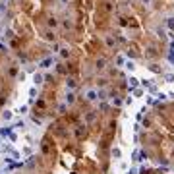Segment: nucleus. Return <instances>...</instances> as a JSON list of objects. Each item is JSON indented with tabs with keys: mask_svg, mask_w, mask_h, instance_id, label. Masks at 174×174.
Returning a JSON list of instances; mask_svg holds the SVG:
<instances>
[{
	"mask_svg": "<svg viewBox=\"0 0 174 174\" xmlns=\"http://www.w3.org/2000/svg\"><path fill=\"white\" fill-rule=\"evenodd\" d=\"M137 85H139V79L137 77H130V87L132 89H137Z\"/></svg>",
	"mask_w": 174,
	"mask_h": 174,
	"instance_id": "f257e3e1",
	"label": "nucleus"
},
{
	"mask_svg": "<svg viewBox=\"0 0 174 174\" xmlns=\"http://www.w3.org/2000/svg\"><path fill=\"white\" fill-rule=\"evenodd\" d=\"M126 68H128V70H130V72H134V70H135V64H134V62L130 60V62H128V64H126Z\"/></svg>",
	"mask_w": 174,
	"mask_h": 174,
	"instance_id": "f03ea898",
	"label": "nucleus"
},
{
	"mask_svg": "<svg viewBox=\"0 0 174 174\" xmlns=\"http://www.w3.org/2000/svg\"><path fill=\"white\" fill-rule=\"evenodd\" d=\"M165 79L168 81V83H172V81H174V74H166V76H165Z\"/></svg>",
	"mask_w": 174,
	"mask_h": 174,
	"instance_id": "7ed1b4c3",
	"label": "nucleus"
},
{
	"mask_svg": "<svg viewBox=\"0 0 174 174\" xmlns=\"http://www.w3.org/2000/svg\"><path fill=\"white\" fill-rule=\"evenodd\" d=\"M168 27H170V29L174 31V19H168Z\"/></svg>",
	"mask_w": 174,
	"mask_h": 174,
	"instance_id": "20e7f679",
	"label": "nucleus"
},
{
	"mask_svg": "<svg viewBox=\"0 0 174 174\" xmlns=\"http://www.w3.org/2000/svg\"><path fill=\"white\" fill-rule=\"evenodd\" d=\"M170 62H172V66H174V54H170Z\"/></svg>",
	"mask_w": 174,
	"mask_h": 174,
	"instance_id": "39448f33",
	"label": "nucleus"
}]
</instances>
